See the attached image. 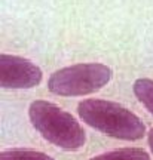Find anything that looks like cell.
I'll list each match as a JSON object with an SVG mask.
<instances>
[{
    "instance_id": "5",
    "label": "cell",
    "mask_w": 153,
    "mask_h": 160,
    "mask_svg": "<svg viewBox=\"0 0 153 160\" xmlns=\"http://www.w3.org/2000/svg\"><path fill=\"white\" fill-rule=\"evenodd\" d=\"M89 160H150V156L141 148H119L103 153Z\"/></svg>"
},
{
    "instance_id": "7",
    "label": "cell",
    "mask_w": 153,
    "mask_h": 160,
    "mask_svg": "<svg viewBox=\"0 0 153 160\" xmlns=\"http://www.w3.org/2000/svg\"><path fill=\"white\" fill-rule=\"evenodd\" d=\"M0 160H55L46 153L36 150H5L0 153Z\"/></svg>"
},
{
    "instance_id": "1",
    "label": "cell",
    "mask_w": 153,
    "mask_h": 160,
    "mask_svg": "<svg viewBox=\"0 0 153 160\" xmlns=\"http://www.w3.org/2000/svg\"><path fill=\"white\" fill-rule=\"evenodd\" d=\"M77 113L86 125L107 137L137 141L146 135V128L138 116L113 101L85 99L77 105Z\"/></svg>"
},
{
    "instance_id": "8",
    "label": "cell",
    "mask_w": 153,
    "mask_h": 160,
    "mask_svg": "<svg viewBox=\"0 0 153 160\" xmlns=\"http://www.w3.org/2000/svg\"><path fill=\"white\" fill-rule=\"evenodd\" d=\"M149 145H150V150L153 153V129H150V132H149Z\"/></svg>"
},
{
    "instance_id": "2",
    "label": "cell",
    "mask_w": 153,
    "mask_h": 160,
    "mask_svg": "<svg viewBox=\"0 0 153 160\" xmlns=\"http://www.w3.org/2000/svg\"><path fill=\"white\" fill-rule=\"evenodd\" d=\"M31 125L46 141L62 150L74 151L86 142L85 131L73 116L49 101H34L29 108Z\"/></svg>"
},
{
    "instance_id": "6",
    "label": "cell",
    "mask_w": 153,
    "mask_h": 160,
    "mask_svg": "<svg viewBox=\"0 0 153 160\" xmlns=\"http://www.w3.org/2000/svg\"><path fill=\"white\" fill-rule=\"evenodd\" d=\"M134 93L138 101L153 114V80L138 79L134 83Z\"/></svg>"
},
{
    "instance_id": "4",
    "label": "cell",
    "mask_w": 153,
    "mask_h": 160,
    "mask_svg": "<svg viewBox=\"0 0 153 160\" xmlns=\"http://www.w3.org/2000/svg\"><path fill=\"white\" fill-rule=\"evenodd\" d=\"M42 82V70L30 59L0 55V86L3 89H31Z\"/></svg>"
},
{
    "instance_id": "3",
    "label": "cell",
    "mask_w": 153,
    "mask_h": 160,
    "mask_svg": "<svg viewBox=\"0 0 153 160\" xmlns=\"http://www.w3.org/2000/svg\"><path fill=\"white\" fill-rule=\"evenodd\" d=\"M112 74V68L104 64H76L57 70L48 80V89L60 97L91 95L107 86Z\"/></svg>"
}]
</instances>
